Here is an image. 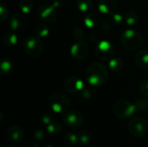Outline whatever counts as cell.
Wrapping results in <instances>:
<instances>
[{
    "instance_id": "obj_1",
    "label": "cell",
    "mask_w": 148,
    "mask_h": 147,
    "mask_svg": "<svg viewBox=\"0 0 148 147\" xmlns=\"http://www.w3.org/2000/svg\"><path fill=\"white\" fill-rule=\"evenodd\" d=\"M108 77V70L107 67L101 62L92 63L85 72L86 81L94 87L103 85Z\"/></svg>"
},
{
    "instance_id": "obj_2",
    "label": "cell",
    "mask_w": 148,
    "mask_h": 147,
    "mask_svg": "<svg viewBox=\"0 0 148 147\" xmlns=\"http://www.w3.org/2000/svg\"><path fill=\"white\" fill-rule=\"evenodd\" d=\"M48 104L53 112L56 113H62L69 109L70 106V101L65 94L62 92H54L49 95Z\"/></svg>"
},
{
    "instance_id": "obj_3",
    "label": "cell",
    "mask_w": 148,
    "mask_h": 147,
    "mask_svg": "<svg viewBox=\"0 0 148 147\" xmlns=\"http://www.w3.org/2000/svg\"><path fill=\"white\" fill-rule=\"evenodd\" d=\"M121 42L127 49L136 50L142 45L143 38L138 31L134 29H127L121 34Z\"/></svg>"
},
{
    "instance_id": "obj_4",
    "label": "cell",
    "mask_w": 148,
    "mask_h": 147,
    "mask_svg": "<svg viewBox=\"0 0 148 147\" xmlns=\"http://www.w3.org/2000/svg\"><path fill=\"white\" fill-rule=\"evenodd\" d=\"M59 1L42 4L37 10V15L40 20H42L44 23H53L56 19L57 8L59 7Z\"/></svg>"
},
{
    "instance_id": "obj_5",
    "label": "cell",
    "mask_w": 148,
    "mask_h": 147,
    "mask_svg": "<svg viewBox=\"0 0 148 147\" xmlns=\"http://www.w3.org/2000/svg\"><path fill=\"white\" fill-rule=\"evenodd\" d=\"M129 133L137 139L145 137L148 133L147 120L142 117H135L128 123Z\"/></svg>"
},
{
    "instance_id": "obj_6",
    "label": "cell",
    "mask_w": 148,
    "mask_h": 147,
    "mask_svg": "<svg viewBox=\"0 0 148 147\" xmlns=\"http://www.w3.org/2000/svg\"><path fill=\"white\" fill-rule=\"evenodd\" d=\"M24 52L32 57H37L43 52V43L38 36H30L27 37L23 44Z\"/></svg>"
},
{
    "instance_id": "obj_7",
    "label": "cell",
    "mask_w": 148,
    "mask_h": 147,
    "mask_svg": "<svg viewBox=\"0 0 148 147\" xmlns=\"http://www.w3.org/2000/svg\"><path fill=\"white\" fill-rule=\"evenodd\" d=\"M136 110L135 104H133L127 101H119L114 106V113L116 117L120 119L130 118Z\"/></svg>"
},
{
    "instance_id": "obj_8",
    "label": "cell",
    "mask_w": 148,
    "mask_h": 147,
    "mask_svg": "<svg viewBox=\"0 0 148 147\" xmlns=\"http://www.w3.org/2000/svg\"><path fill=\"white\" fill-rule=\"evenodd\" d=\"M114 49L111 42L108 41H101L95 48V55L101 61H106L113 58Z\"/></svg>"
},
{
    "instance_id": "obj_9",
    "label": "cell",
    "mask_w": 148,
    "mask_h": 147,
    "mask_svg": "<svg viewBox=\"0 0 148 147\" xmlns=\"http://www.w3.org/2000/svg\"><path fill=\"white\" fill-rule=\"evenodd\" d=\"M63 124L70 128H76L82 125L83 116L77 110H70L66 113L62 119Z\"/></svg>"
},
{
    "instance_id": "obj_10",
    "label": "cell",
    "mask_w": 148,
    "mask_h": 147,
    "mask_svg": "<svg viewBox=\"0 0 148 147\" xmlns=\"http://www.w3.org/2000/svg\"><path fill=\"white\" fill-rule=\"evenodd\" d=\"M70 53L74 59L78 61L83 60L88 54V46L85 42L79 41L72 46Z\"/></svg>"
},
{
    "instance_id": "obj_11",
    "label": "cell",
    "mask_w": 148,
    "mask_h": 147,
    "mask_svg": "<svg viewBox=\"0 0 148 147\" xmlns=\"http://www.w3.org/2000/svg\"><path fill=\"white\" fill-rule=\"evenodd\" d=\"M6 138L10 143L19 144L24 138V133L21 126L13 125L10 126L6 132Z\"/></svg>"
},
{
    "instance_id": "obj_12",
    "label": "cell",
    "mask_w": 148,
    "mask_h": 147,
    "mask_svg": "<svg viewBox=\"0 0 148 147\" xmlns=\"http://www.w3.org/2000/svg\"><path fill=\"white\" fill-rule=\"evenodd\" d=\"M27 18L23 13H16L10 19V28L14 31H21L27 25Z\"/></svg>"
},
{
    "instance_id": "obj_13",
    "label": "cell",
    "mask_w": 148,
    "mask_h": 147,
    "mask_svg": "<svg viewBox=\"0 0 148 147\" xmlns=\"http://www.w3.org/2000/svg\"><path fill=\"white\" fill-rule=\"evenodd\" d=\"M64 88L68 92H69L71 94H75V93H78L82 90L83 82L77 76H70L65 80Z\"/></svg>"
},
{
    "instance_id": "obj_14",
    "label": "cell",
    "mask_w": 148,
    "mask_h": 147,
    "mask_svg": "<svg viewBox=\"0 0 148 147\" xmlns=\"http://www.w3.org/2000/svg\"><path fill=\"white\" fill-rule=\"evenodd\" d=\"M117 6L116 0H99L98 1V8L99 10L107 15H112Z\"/></svg>"
},
{
    "instance_id": "obj_15",
    "label": "cell",
    "mask_w": 148,
    "mask_h": 147,
    "mask_svg": "<svg viewBox=\"0 0 148 147\" xmlns=\"http://www.w3.org/2000/svg\"><path fill=\"white\" fill-rule=\"evenodd\" d=\"M83 22H84V24L86 27L93 29V28H95L101 24V16L96 12H90L85 16Z\"/></svg>"
},
{
    "instance_id": "obj_16",
    "label": "cell",
    "mask_w": 148,
    "mask_h": 147,
    "mask_svg": "<svg viewBox=\"0 0 148 147\" xmlns=\"http://www.w3.org/2000/svg\"><path fill=\"white\" fill-rule=\"evenodd\" d=\"M134 61L139 68L142 69H148V51L140 50L135 55Z\"/></svg>"
},
{
    "instance_id": "obj_17",
    "label": "cell",
    "mask_w": 148,
    "mask_h": 147,
    "mask_svg": "<svg viewBox=\"0 0 148 147\" xmlns=\"http://www.w3.org/2000/svg\"><path fill=\"white\" fill-rule=\"evenodd\" d=\"M108 66L113 72H121L124 68V62L121 58L114 57L109 60Z\"/></svg>"
},
{
    "instance_id": "obj_18",
    "label": "cell",
    "mask_w": 148,
    "mask_h": 147,
    "mask_svg": "<svg viewBox=\"0 0 148 147\" xmlns=\"http://www.w3.org/2000/svg\"><path fill=\"white\" fill-rule=\"evenodd\" d=\"M77 136H78V144H80L81 146H88L91 140V135L90 133L88 132V131H85V130H82V131H80L78 133H77Z\"/></svg>"
},
{
    "instance_id": "obj_19",
    "label": "cell",
    "mask_w": 148,
    "mask_h": 147,
    "mask_svg": "<svg viewBox=\"0 0 148 147\" xmlns=\"http://www.w3.org/2000/svg\"><path fill=\"white\" fill-rule=\"evenodd\" d=\"M62 131V126L57 122H52L47 126V133L51 137L57 136Z\"/></svg>"
},
{
    "instance_id": "obj_20",
    "label": "cell",
    "mask_w": 148,
    "mask_h": 147,
    "mask_svg": "<svg viewBox=\"0 0 148 147\" xmlns=\"http://www.w3.org/2000/svg\"><path fill=\"white\" fill-rule=\"evenodd\" d=\"M124 19H125V22L127 23V24L134 25V24H135L138 22L139 16H138V14L134 10H129V11H127L125 14Z\"/></svg>"
},
{
    "instance_id": "obj_21",
    "label": "cell",
    "mask_w": 148,
    "mask_h": 147,
    "mask_svg": "<svg viewBox=\"0 0 148 147\" xmlns=\"http://www.w3.org/2000/svg\"><path fill=\"white\" fill-rule=\"evenodd\" d=\"M13 69V64L7 60H3L1 62L0 64V74L1 75H8L10 73H11Z\"/></svg>"
},
{
    "instance_id": "obj_22",
    "label": "cell",
    "mask_w": 148,
    "mask_h": 147,
    "mask_svg": "<svg viewBox=\"0 0 148 147\" xmlns=\"http://www.w3.org/2000/svg\"><path fill=\"white\" fill-rule=\"evenodd\" d=\"M63 142L65 145L71 146H75L78 143V136L75 133H68L64 135L63 137Z\"/></svg>"
},
{
    "instance_id": "obj_23",
    "label": "cell",
    "mask_w": 148,
    "mask_h": 147,
    "mask_svg": "<svg viewBox=\"0 0 148 147\" xmlns=\"http://www.w3.org/2000/svg\"><path fill=\"white\" fill-rule=\"evenodd\" d=\"M3 42L6 46H9V47H11V46H14L16 44L17 42V36L16 34H13V33H7L3 36Z\"/></svg>"
},
{
    "instance_id": "obj_24",
    "label": "cell",
    "mask_w": 148,
    "mask_h": 147,
    "mask_svg": "<svg viewBox=\"0 0 148 147\" xmlns=\"http://www.w3.org/2000/svg\"><path fill=\"white\" fill-rule=\"evenodd\" d=\"M19 8L22 13L27 14L29 13L33 8V2L31 0H20L19 2Z\"/></svg>"
},
{
    "instance_id": "obj_25",
    "label": "cell",
    "mask_w": 148,
    "mask_h": 147,
    "mask_svg": "<svg viewBox=\"0 0 148 147\" xmlns=\"http://www.w3.org/2000/svg\"><path fill=\"white\" fill-rule=\"evenodd\" d=\"M49 34V29L45 23H39L36 28V35L38 37H46Z\"/></svg>"
},
{
    "instance_id": "obj_26",
    "label": "cell",
    "mask_w": 148,
    "mask_h": 147,
    "mask_svg": "<svg viewBox=\"0 0 148 147\" xmlns=\"http://www.w3.org/2000/svg\"><path fill=\"white\" fill-rule=\"evenodd\" d=\"M77 8L81 11H87L91 8L92 1L91 0H76Z\"/></svg>"
},
{
    "instance_id": "obj_27",
    "label": "cell",
    "mask_w": 148,
    "mask_h": 147,
    "mask_svg": "<svg viewBox=\"0 0 148 147\" xmlns=\"http://www.w3.org/2000/svg\"><path fill=\"white\" fill-rule=\"evenodd\" d=\"M135 107L140 111H145L148 109V101L145 98H139L135 101Z\"/></svg>"
},
{
    "instance_id": "obj_28",
    "label": "cell",
    "mask_w": 148,
    "mask_h": 147,
    "mask_svg": "<svg viewBox=\"0 0 148 147\" xmlns=\"http://www.w3.org/2000/svg\"><path fill=\"white\" fill-rule=\"evenodd\" d=\"M33 138L36 141H42L45 138V133L41 128H36L33 131Z\"/></svg>"
},
{
    "instance_id": "obj_29",
    "label": "cell",
    "mask_w": 148,
    "mask_h": 147,
    "mask_svg": "<svg viewBox=\"0 0 148 147\" xmlns=\"http://www.w3.org/2000/svg\"><path fill=\"white\" fill-rule=\"evenodd\" d=\"M111 20H112V23H114L116 25H120V24L122 23L123 20H125V19H124V16L121 14H120V13L114 14L113 13L112 16H111Z\"/></svg>"
},
{
    "instance_id": "obj_30",
    "label": "cell",
    "mask_w": 148,
    "mask_h": 147,
    "mask_svg": "<svg viewBox=\"0 0 148 147\" xmlns=\"http://www.w3.org/2000/svg\"><path fill=\"white\" fill-rule=\"evenodd\" d=\"M140 91L143 96L148 98V79L141 82V84L140 86Z\"/></svg>"
},
{
    "instance_id": "obj_31",
    "label": "cell",
    "mask_w": 148,
    "mask_h": 147,
    "mask_svg": "<svg viewBox=\"0 0 148 147\" xmlns=\"http://www.w3.org/2000/svg\"><path fill=\"white\" fill-rule=\"evenodd\" d=\"M9 15V10L7 9L6 6H4L3 4L0 5V20L1 22H4L5 19L8 17Z\"/></svg>"
},
{
    "instance_id": "obj_32",
    "label": "cell",
    "mask_w": 148,
    "mask_h": 147,
    "mask_svg": "<svg viewBox=\"0 0 148 147\" xmlns=\"http://www.w3.org/2000/svg\"><path fill=\"white\" fill-rule=\"evenodd\" d=\"M41 120H42V122L44 125H46V126H48V125H49L50 123L54 122L53 117H52V115L49 114V113H43V114H42V116H41Z\"/></svg>"
},
{
    "instance_id": "obj_33",
    "label": "cell",
    "mask_w": 148,
    "mask_h": 147,
    "mask_svg": "<svg viewBox=\"0 0 148 147\" xmlns=\"http://www.w3.org/2000/svg\"><path fill=\"white\" fill-rule=\"evenodd\" d=\"M92 97H93L92 93H91L89 90H88V89L83 90V91L81 93V94H80V98H81V100L85 101L91 100V99H92Z\"/></svg>"
},
{
    "instance_id": "obj_34",
    "label": "cell",
    "mask_w": 148,
    "mask_h": 147,
    "mask_svg": "<svg viewBox=\"0 0 148 147\" xmlns=\"http://www.w3.org/2000/svg\"><path fill=\"white\" fill-rule=\"evenodd\" d=\"M73 35L75 36V38L78 39V40H81L83 36H84V31L82 29H81L80 27H77L75 28L74 30H73Z\"/></svg>"
},
{
    "instance_id": "obj_35",
    "label": "cell",
    "mask_w": 148,
    "mask_h": 147,
    "mask_svg": "<svg viewBox=\"0 0 148 147\" xmlns=\"http://www.w3.org/2000/svg\"><path fill=\"white\" fill-rule=\"evenodd\" d=\"M101 29L103 32H108L110 29V23L107 21H104L101 23Z\"/></svg>"
},
{
    "instance_id": "obj_36",
    "label": "cell",
    "mask_w": 148,
    "mask_h": 147,
    "mask_svg": "<svg viewBox=\"0 0 148 147\" xmlns=\"http://www.w3.org/2000/svg\"><path fill=\"white\" fill-rule=\"evenodd\" d=\"M22 147H39V146L35 141H27L22 146Z\"/></svg>"
},
{
    "instance_id": "obj_37",
    "label": "cell",
    "mask_w": 148,
    "mask_h": 147,
    "mask_svg": "<svg viewBox=\"0 0 148 147\" xmlns=\"http://www.w3.org/2000/svg\"><path fill=\"white\" fill-rule=\"evenodd\" d=\"M90 39L94 42H97V39H98V37H97V36L96 35H95V34H93L92 36H90Z\"/></svg>"
},
{
    "instance_id": "obj_38",
    "label": "cell",
    "mask_w": 148,
    "mask_h": 147,
    "mask_svg": "<svg viewBox=\"0 0 148 147\" xmlns=\"http://www.w3.org/2000/svg\"><path fill=\"white\" fill-rule=\"evenodd\" d=\"M2 147H15L13 145H11V144H5V145H3Z\"/></svg>"
},
{
    "instance_id": "obj_39",
    "label": "cell",
    "mask_w": 148,
    "mask_h": 147,
    "mask_svg": "<svg viewBox=\"0 0 148 147\" xmlns=\"http://www.w3.org/2000/svg\"><path fill=\"white\" fill-rule=\"evenodd\" d=\"M0 115H1V120H0V123H2V122H3V113H2V112H0Z\"/></svg>"
},
{
    "instance_id": "obj_40",
    "label": "cell",
    "mask_w": 148,
    "mask_h": 147,
    "mask_svg": "<svg viewBox=\"0 0 148 147\" xmlns=\"http://www.w3.org/2000/svg\"><path fill=\"white\" fill-rule=\"evenodd\" d=\"M45 147H53V146H45Z\"/></svg>"
},
{
    "instance_id": "obj_41",
    "label": "cell",
    "mask_w": 148,
    "mask_h": 147,
    "mask_svg": "<svg viewBox=\"0 0 148 147\" xmlns=\"http://www.w3.org/2000/svg\"><path fill=\"white\" fill-rule=\"evenodd\" d=\"M147 39H148V36H147Z\"/></svg>"
}]
</instances>
